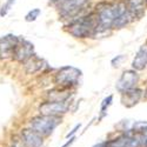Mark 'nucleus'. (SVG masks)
I'll list each match as a JSON object with an SVG mask.
<instances>
[{
    "label": "nucleus",
    "instance_id": "f257e3e1",
    "mask_svg": "<svg viewBox=\"0 0 147 147\" xmlns=\"http://www.w3.org/2000/svg\"><path fill=\"white\" fill-rule=\"evenodd\" d=\"M127 11L126 4L124 1L119 3H104L96 6V19L98 28L96 32H106L109 28H113L117 19Z\"/></svg>",
    "mask_w": 147,
    "mask_h": 147
},
{
    "label": "nucleus",
    "instance_id": "f03ea898",
    "mask_svg": "<svg viewBox=\"0 0 147 147\" xmlns=\"http://www.w3.org/2000/svg\"><path fill=\"white\" fill-rule=\"evenodd\" d=\"M98 28V19L96 14L92 13L86 17H81L79 19L73 20L68 25V33L73 35L74 38L84 39L88 38L95 34Z\"/></svg>",
    "mask_w": 147,
    "mask_h": 147
},
{
    "label": "nucleus",
    "instance_id": "7ed1b4c3",
    "mask_svg": "<svg viewBox=\"0 0 147 147\" xmlns=\"http://www.w3.org/2000/svg\"><path fill=\"white\" fill-rule=\"evenodd\" d=\"M61 124L60 117H48V115H36L31 119L30 126L32 129L38 132L42 137H48L53 131Z\"/></svg>",
    "mask_w": 147,
    "mask_h": 147
},
{
    "label": "nucleus",
    "instance_id": "20e7f679",
    "mask_svg": "<svg viewBox=\"0 0 147 147\" xmlns=\"http://www.w3.org/2000/svg\"><path fill=\"white\" fill-rule=\"evenodd\" d=\"M81 71L73 66H65L60 68L54 76V84L61 88H71L79 84Z\"/></svg>",
    "mask_w": 147,
    "mask_h": 147
},
{
    "label": "nucleus",
    "instance_id": "39448f33",
    "mask_svg": "<svg viewBox=\"0 0 147 147\" xmlns=\"http://www.w3.org/2000/svg\"><path fill=\"white\" fill-rule=\"evenodd\" d=\"M90 0H64L59 4V13L64 19H68L77 16L82 11Z\"/></svg>",
    "mask_w": 147,
    "mask_h": 147
},
{
    "label": "nucleus",
    "instance_id": "423d86ee",
    "mask_svg": "<svg viewBox=\"0 0 147 147\" xmlns=\"http://www.w3.org/2000/svg\"><path fill=\"white\" fill-rule=\"evenodd\" d=\"M69 109V102H54V101H46L40 104L39 112L40 115H48V117H60L65 114Z\"/></svg>",
    "mask_w": 147,
    "mask_h": 147
},
{
    "label": "nucleus",
    "instance_id": "0eeeda50",
    "mask_svg": "<svg viewBox=\"0 0 147 147\" xmlns=\"http://www.w3.org/2000/svg\"><path fill=\"white\" fill-rule=\"evenodd\" d=\"M138 81H139V74L137 73V71L128 69L121 74V77L119 78L115 85V87L120 93H124L132 88H136Z\"/></svg>",
    "mask_w": 147,
    "mask_h": 147
},
{
    "label": "nucleus",
    "instance_id": "6e6552de",
    "mask_svg": "<svg viewBox=\"0 0 147 147\" xmlns=\"http://www.w3.org/2000/svg\"><path fill=\"white\" fill-rule=\"evenodd\" d=\"M32 55H34V47L33 44H31L27 40H21L19 39L14 51H13V57L14 60L20 61V63H25L27 59H30Z\"/></svg>",
    "mask_w": 147,
    "mask_h": 147
},
{
    "label": "nucleus",
    "instance_id": "1a4fd4ad",
    "mask_svg": "<svg viewBox=\"0 0 147 147\" xmlns=\"http://www.w3.org/2000/svg\"><path fill=\"white\" fill-rule=\"evenodd\" d=\"M19 41V38L13 34H7L0 38V59H8L13 54V51Z\"/></svg>",
    "mask_w": 147,
    "mask_h": 147
},
{
    "label": "nucleus",
    "instance_id": "9d476101",
    "mask_svg": "<svg viewBox=\"0 0 147 147\" xmlns=\"http://www.w3.org/2000/svg\"><path fill=\"white\" fill-rule=\"evenodd\" d=\"M20 136L25 147H44V137L32 128L22 129Z\"/></svg>",
    "mask_w": 147,
    "mask_h": 147
},
{
    "label": "nucleus",
    "instance_id": "9b49d317",
    "mask_svg": "<svg viewBox=\"0 0 147 147\" xmlns=\"http://www.w3.org/2000/svg\"><path fill=\"white\" fill-rule=\"evenodd\" d=\"M125 4L132 19H140L145 14V0H127Z\"/></svg>",
    "mask_w": 147,
    "mask_h": 147
},
{
    "label": "nucleus",
    "instance_id": "f8f14e48",
    "mask_svg": "<svg viewBox=\"0 0 147 147\" xmlns=\"http://www.w3.org/2000/svg\"><path fill=\"white\" fill-rule=\"evenodd\" d=\"M141 96H142V90L132 88L129 91L121 93V102L126 107H133L139 102Z\"/></svg>",
    "mask_w": 147,
    "mask_h": 147
},
{
    "label": "nucleus",
    "instance_id": "ddd939ff",
    "mask_svg": "<svg viewBox=\"0 0 147 147\" xmlns=\"http://www.w3.org/2000/svg\"><path fill=\"white\" fill-rule=\"evenodd\" d=\"M71 91L68 88H54L47 92V99L48 101H54V102H65L68 101L71 98Z\"/></svg>",
    "mask_w": 147,
    "mask_h": 147
},
{
    "label": "nucleus",
    "instance_id": "4468645a",
    "mask_svg": "<svg viewBox=\"0 0 147 147\" xmlns=\"http://www.w3.org/2000/svg\"><path fill=\"white\" fill-rule=\"evenodd\" d=\"M44 67H45V61L41 58L36 57L35 54L25 61V71L28 74H34V73L41 71Z\"/></svg>",
    "mask_w": 147,
    "mask_h": 147
},
{
    "label": "nucleus",
    "instance_id": "2eb2a0df",
    "mask_svg": "<svg viewBox=\"0 0 147 147\" xmlns=\"http://www.w3.org/2000/svg\"><path fill=\"white\" fill-rule=\"evenodd\" d=\"M147 66V47L142 46L140 50L137 52L132 61V67L136 71H142Z\"/></svg>",
    "mask_w": 147,
    "mask_h": 147
},
{
    "label": "nucleus",
    "instance_id": "dca6fc26",
    "mask_svg": "<svg viewBox=\"0 0 147 147\" xmlns=\"http://www.w3.org/2000/svg\"><path fill=\"white\" fill-rule=\"evenodd\" d=\"M112 101H113V95H108L107 98H105V99L102 100L101 107H100V113H101L100 119H102V118L107 114V109H108L109 106L112 105Z\"/></svg>",
    "mask_w": 147,
    "mask_h": 147
},
{
    "label": "nucleus",
    "instance_id": "f3484780",
    "mask_svg": "<svg viewBox=\"0 0 147 147\" xmlns=\"http://www.w3.org/2000/svg\"><path fill=\"white\" fill-rule=\"evenodd\" d=\"M40 13H41V11H40L39 8H33L32 11H30L28 13L26 14L25 20H26V21H34L36 18L39 17Z\"/></svg>",
    "mask_w": 147,
    "mask_h": 147
},
{
    "label": "nucleus",
    "instance_id": "a211bd4d",
    "mask_svg": "<svg viewBox=\"0 0 147 147\" xmlns=\"http://www.w3.org/2000/svg\"><path fill=\"white\" fill-rule=\"evenodd\" d=\"M16 1H17V0H7L6 4L1 7V9H0V16H1V17L6 16V14L8 13V11L11 9V7L13 6V4H14Z\"/></svg>",
    "mask_w": 147,
    "mask_h": 147
},
{
    "label": "nucleus",
    "instance_id": "6ab92c4d",
    "mask_svg": "<svg viewBox=\"0 0 147 147\" xmlns=\"http://www.w3.org/2000/svg\"><path fill=\"white\" fill-rule=\"evenodd\" d=\"M121 60H124V55H118L117 58H114V59L112 60V65H113V67L119 66V64H120V61H121Z\"/></svg>",
    "mask_w": 147,
    "mask_h": 147
},
{
    "label": "nucleus",
    "instance_id": "aec40b11",
    "mask_svg": "<svg viewBox=\"0 0 147 147\" xmlns=\"http://www.w3.org/2000/svg\"><path fill=\"white\" fill-rule=\"evenodd\" d=\"M80 127H81V124H78V125H76V127H74V128H73V129H72V131H71V132H69V133L67 134V136H66V138L73 137V134H74V133H76V132H77V131H78V129H79Z\"/></svg>",
    "mask_w": 147,
    "mask_h": 147
},
{
    "label": "nucleus",
    "instance_id": "412c9836",
    "mask_svg": "<svg viewBox=\"0 0 147 147\" xmlns=\"http://www.w3.org/2000/svg\"><path fill=\"white\" fill-rule=\"evenodd\" d=\"M93 147H111V146H109V141L106 140V141H102V142H99V144L94 145Z\"/></svg>",
    "mask_w": 147,
    "mask_h": 147
},
{
    "label": "nucleus",
    "instance_id": "4be33fe9",
    "mask_svg": "<svg viewBox=\"0 0 147 147\" xmlns=\"http://www.w3.org/2000/svg\"><path fill=\"white\" fill-rule=\"evenodd\" d=\"M74 141H76V137H72V138H71V139H69V140H68L64 146H61V147H69V146H71L73 142H74Z\"/></svg>",
    "mask_w": 147,
    "mask_h": 147
},
{
    "label": "nucleus",
    "instance_id": "5701e85b",
    "mask_svg": "<svg viewBox=\"0 0 147 147\" xmlns=\"http://www.w3.org/2000/svg\"><path fill=\"white\" fill-rule=\"evenodd\" d=\"M51 3H53V4H60L61 1H64V0H50Z\"/></svg>",
    "mask_w": 147,
    "mask_h": 147
},
{
    "label": "nucleus",
    "instance_id": "b1692460",
    "mask_svg": "<svg viewBox=\"0 0 147 147\" xmlns=\"http://www.w3.org/2000/svg\"><path fill=\"white\" fill-rule=\"evenodd\" d=\"M12 147H19L18 145H13V146H12Z\"/></svg>",
    "mask_w": 147,
    "mask_h": 147
},
{
    "label": "nucleus",
    "instance_id": "393cba45",
    "mask_svg": "<svg viewBox=\"0 0 147 147\" xmlns=\"http://www.w3.org/2000/svg\"><path fill=\"white\" fill-rule=\"evenodd\" d=\"M145 93H146V96H147V90H146V92H145Z\"/></svg>",
    "mask_w": 147,
    "mask_h": 147
},
{
    "label": "nucleus",
    "instance_id": "a878e982",
    "mask_svg": "<svg viewBox=\"0 0 147 147\" xmlns=\"http://www.w3.org/2000/svg\"><path fill=\"white\" fill-rule=\"evenodd\" d=\"M145 3H146V4H147V0H145Z\"/></svg>",
    "mask_w": 147,
    "mask_h": 147
}]
</instances>
